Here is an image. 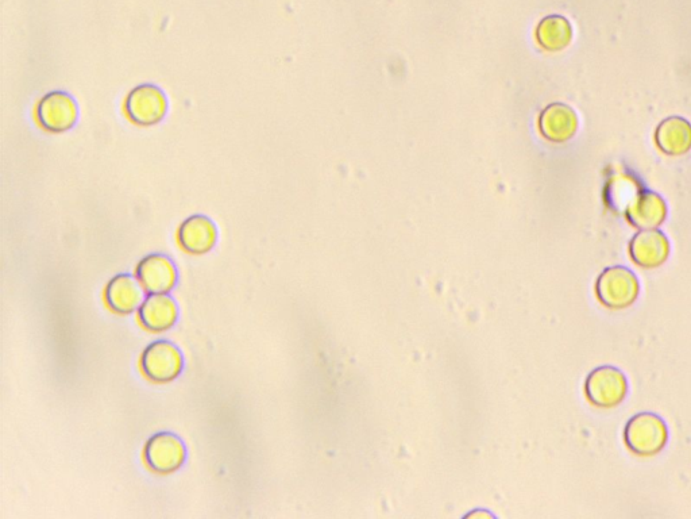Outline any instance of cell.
Instances as JSON below:
<instances>
[{
  "mask_svg": "<svg viewBox=\"0 0 691 519\" xmlns=\"http://www.w3.org/2000/svg\"><path fill=\"white\" fill-rule=\"evenodd\" d=\"M624 440L635 455H658L669 440V429L662 418L652 413H640L629 419L625 426Z\"/></svg>",
  "mask_w": 691,
  "mask_h": 519,
  "instance_id": "6da1fadb",
  "label": "cell"
},
{
  "mask_svg": "<svg viewBox=\"0 0 691 519\" xmlns=\"http://www.w3.org/2000/svg\"><path fill=\"white\" fill-rule=\"evenodd\" d=\"M639 280L631 269L620 267L606 268L596 284L598 301L612 310H623L632 306L639 296Z\"/></svg>",
  "mask_w": 691,
  "mask_h": 519,
  "instance_id": "7a4b0ae2",
  "label": "cell"
},
{
  "mask_svg": "<svg viewBox=\"0 0 691 519\" xmlns=\"http://www.w3.org/2000/svg\"><path fill=\"white\" fill-rule=\"evenodd\" d=\"M168 99L165 92L154 84H141L127 95L125 113L138 126H154L168 113Z\"/></svg>",
  "mask_w": 691,
  "mask_h": 519,
  "instance_id": "3957f363",
  "label": "cell"
},
{
  "mask_svg": "<svg viewBox=\"0 0 691 519\" xmlns=\"http://www.w3.org/2000/svg\"><path fill=\"white\" fill-rule=\"evenodd\" d=\"M183 353L173 342L158 340L146 346L141 356V368L152 382L168 383L179 378L183 371Z\"/></svg>",
  "mask_w": 691,
  "mask_h": 519,
  "instance_id": "277c9868",
  "label": "cell"
},
{
  "mask_svg": "<svg viewBox=\"0 0 691 519\" xmlns=\"http://www.w3.org/2000/svg\"><path fill=\"white\" fill-rule=\"evenodd\" d=\"M77 118H79V106L68 92H49L37 103L36 119L38 125L46 132H68L76 125Z\"/></svg>",
  "mask_w": 691,
  "mask_h": 519,
  "instance_id": "5b68a950",
  "label": "cell"
},
{
  "mask_svg": "<svg viewBox=\"0 0 691 519\" xmlns=\"http://www.w3.org/2000/svg\"><path fill=\"white\" fill-rule=\"evenodd\" d=\"M586 397L592 405L601 409L619 406L628 394L627 378L619 368L600 367L594 369L585 384Z\"/></svg>",
  "mask_w": 691,
  "mask_h": 519,
  "instance_id": "8992f818",
  "label": "cell"
},
{
  "mask_svg": "<svg viewBox=\"0 0 691 519\" xmlns=\"http://www.w3.org/2000/svg\"><path fill=\"white\" fill-rule=\"evenodd\" d=\"M144 457L148 467L157 474L167 475L183 467L187 451L180 437L162 432L154 434L145 445Z\"/></svg>",
  "mask_w": 691,
  "mask_h": 519,
  "instance_id": "52a82bcc",
  "label": "cell"
},
{
  "mask_svg": "<svg viewBox=\"0 0 691 519\" xmlns=\"http://www.w3.org/2000/svg\"><path fill=\"white\" fill-rule=\"evenodd\" d=\"M137 278L149 294H168L175 288L179 275L168 256L154 253L140 261Z\"/></svg>",
  "mask_w": 691,
  "mask_h": 519,
  "instance_id": "ba28073f",
  "label": "cell"
},
{
  "mask_svg": "<svg viewBox=\"0 0 691 519\" xmlns=\"http://www.w3.org/2000/svg\"><path fill=\"white\" fill-rule=\"evenodd\" d=\"M629 255L639 267L652 269L666 263L670 256V241L656 229L642 230L632 238Z\"/></svg>",
  "mask_w": 691,
  "mask_h": 519,
  "instance_id": "9c48e42d",
  "label": "cell"
},
{
  "mask_svg": "<svg viewBox=\"0 0 691 519\" xmlns=\"http://www.w3.org/2000/svg\"><path fill=\"white\" fill-rule=\"evenodd\" d=\"M145 288L138 278L133 275L122 274L108 282L106 287V302L108 307L118 314H131L140 309L145 301Z\"/></svg>",
  "mask_w": 691,
  "mask_h": 519,
  "instance_id": "30bf717a",
  "label": "cell"
},
{
  "mask_svg": "<svg viewBox=\"0 0 691 519\" xmlns=\"http://www.w3.org/2000/svg\"><path fill=\"white\" fill-rule=\"evenodd\" d=\"M177 240L185 252L191 255H204L214 248L218 240V230L206 215H192L180 225Z\"/></svg>",
  "mask_w": 691,
  "mask_h": 519,
  "instance_id": "8fae6325",
  "label": "cell"
},
{
  "mask_svg": "<svg viewBox=\"0 0 691 519\" xmlns=\"http://www.w3.org/2000/svg\"><path fill=\"white\" fill-rule=\"evenodd\" d=\"M625 214L635 228L656 229L666 221L667 205L665 199L656 192L643 191L629 203Z\"/></svg>",
  "mask_w": 691,
  "mask_h": 519,
  "instance_id": "7c38bea8",
  "label": "cell"
},
{
  "mask_svg": "<svg viewBox=\"0 0 691 519\" xmlns=\"http://www.w3.org/2000/svg\"><path fill=\"white\" fill-rule=\"evenodd\" d=\"M138 318L150 332H165L176 324L179 307L168 294H150L138 309Z\"/></svg>",
  "mask_w": 691,
  "mask_h": 519,
  "instance_id": "4fadbf2b",
  "label": "cell"
},
{
  "mask_svg": "<svg viewBox=\"0 0 691 519\" xmlns=\"http://www.w3.org/2000/svg\"><path fill=\"white\" fill-rule=\"evenodd\" d=\"M655 140L666 155H685L691 149V123L682 117L667 118L656 129Z\"/></svg>",
  "mask_w": 691,
  "mask_h": 519,
  "instance_id": "5bb4252c",
  "label": "cell"
},
{
  "mask_svg": "<svg viewBox=\"0 0 691 519\" xmlns=\"http://www.w3.org/2000/svg\"><path fill=\"white\" fill-rule=\"evenodd\" d=\"M540 128L548 140L565 142L574 136L578 129L577 114L566 105H552L544 111Z\"/></svg>",
  "mask_w": 691,
  "mask_h": 519,
  "instance_id": "9a60e30c",
  "label": "cell"
},
{
  "mask_svg": "<svg viewBox=\"0 0 691 519\" xmlns=\"http://www.w3.org/2000/svg\"><path fill=\"white\" fill-rule=\"evenodd\" d=\"M571 36H573V30L565 18L548 17L539 25V42L548 51H561L566 48L571 41Z\"/></svg>",
  "mask_w": 691,
  "mask_h": 519,
  "instance_id": "2e32d148",
  "label": "cell"
}]
</instances>
